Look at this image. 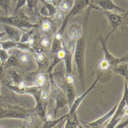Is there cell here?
I'll return each mask as SVG.
<instances>
[{
  "mask_svg": "<svg viewBox=\"0 0 128 128\" xmlns=\"http://www.w3.org/2000/svg\"><path fill=\"white\" fill-rule=\"evenodd\" d=\"M60 1H61V0H59V2H58V3H59V2H60Z\"/></svg>",
  "mask_w": 128,
  "mask_h": 128,
  "instance_id": "f6af8a7d",
  "label": "cell"
},
{
  "mask_svg": "<svg viewBox=\"0 0 128 128\" xmlns=\"http://www.w3.org/2000/svg\"><path fill=\"white\" fill-rule=\"evenodd\" d=\"M98 68L100 70L103 72H106L107 70L110 69L111 66L109 64V62L108 61H106L105 59H102V60H100L98 64Z\"/></svg>",
  "mask_w": 128,
  "mask_h": 128,
  "instance_id": "f1b7e54d",
  "label": "cell"
},
{
  "mask_svg": "<svg viewBox=\"0 0 128 128\" xmlns=\"http://www.w3.org/2000/svg\"><path fill=\"white\" fill-rule=\"evenodd\" d=\"M100 44L102 46V50H103V53H104V58L103 59H105L106 61H108L111 67L117 65L120 63H122V62H128V54H126L123 57H121V58L116 57L112 54H110V52L107 48V46H106L107 40L103 39L102 38H100Z\"/></svg>",
  "mask_w": 128,
  "mask_h": 128,
  "instance_id": "8992f818",
  "label": "cell"
},
{
  "mask_svg": "<svg viewBox=\"0 0 128 128\" xmlns=\"http://www.w3.org/2000/svg\"><path fill=\"white\" fill-rule=\"evenodd\" d=\"M10 1L11 0H0V8L4 10L7 16H8V12L10 10Z\"/></svg>",
  "mask_w": 128,
  "mask_h": 128,
  "instance_id": "4dcf8cb0",
  "label": "cell"
},
{
  "mask_svg": "<svg viewBox=\"0 0 128 128\" xmlns=\"http://www.w3.org/2000/svg\"><path fill=\"white\" fill-rule=\"evenodd\" d=\"M2 67H0V80H1V78H2Z\"/></svg>",
  "mask_w": 128,
  "mask_h": 128,
  "instance_id": "b9f144b4",
  "label": "cell"
},
{
  "mask_svg": "<svg viewBox=\"0 0 128 128\" xmlns=\"http://www.w3.org/2000/svg\"><path fill=\"white\" fill-rule=\"evenodd\" d=\"M34 56H35V59L38 62V64L40 65H42L45 64L46 61V56L44 53H42V51H36L34 53Z\"/></svg>",
  "mask_w": 128,
  "mask_h": 128,
  "instance_id": "83f0119b",
  "label": "cell"
},
{
  "mask_svg": "<svg viewBox=\"0 0 128 128\" xmlns=\"http://www.w3.org/2000/svg\"><path fill=\"white\" fill-rule=\"evenodd\" d=\"M66 122H65V128H80L82 126L80 124V120L78 118L77 113H74L72 115H70L65 118Z\"/></svg>",
  "mask_w": 128,
  "mask_h": 128,
  "instance_id": "e0dca14e",
  "label": "cell"
},
{
  "mask_svg": "<svg viewBox=\"0 0 128 128\" xmlns=\"http://www.w3.org/2000/svg\"><path fill=\"white\" fill-rule=\"evenodd\" d=\"M103 12L106 14L109 24H110V25L111 26V31L107 35V37L105 38V39L108 40L110 35L111 34H113L114 32H116V30H118V27L122 25L124 20L125 19V18L128 16V12H125L124 14L123 13L122 15H121L120 13H117V12L106 11V10H103Z\"/></svg>",
  "mask_w": 128,
  "mask_h": 128,
  "instance_id": "5b68a950",
  "label": "cell"
},
{
  "mask_svg": "<svg viewBox=\"0 0 128 128\" xmlns=\"http://www.w3.org/2000/svg\"><path fill=\"white\" fill-rule=\"evenodd\" d=\"M46 82H47L46 75L44 73H38L34 78V85H35L36 86L41 89L42 87H43L46 85Z\"/></svg>",
  "mask_w": 128,
  "mask_h": 128,
  "instance_id": "7402d4cb",
  "label": "cell"
},
{
  "mask_svg": "<svg viewBox=\"0 0 128 128\" xmlns=\"http://www.w3.org/2000/svg\"><path fill=\"white\" fill-rule=\"evenodd\" d=\"M20 54L18 55L17 58L18 59L19 62L22 64H28L30 62V56L28 51H23L18 50Z\"/></svg>",
  "mask_w": 128,
  "mask_h": 128,
  "instance_id": "4316f807",
  "label": "cell"
},
{
  "mask_svg": "<svg viewBox=\"0 0 128 128\" xmlns=\"http://www.w3.org/2000/svg\"><path fill=\"white\" fill-rule=\"evenodd\" d=\"M40 2H41L43 5H45V6L48 8V10H49L50 14V17L55 16L57 14V12H59L58 8H57L53 3H49V2H46V0H40Z\"/></svg>",
  "mask_w": 128,
  "mask_h": 128,
  "instance_id": "484cf974",
  "label": "cell"
},
{
  "mask_svg": "<svg viewBox=\"0 0 128 128\" xmlns=\"http://www.w3.org/2000/svg\"><path fill=\"white\" fill-rule=\"evenodd\" d=\"M11 78L12 80L13 85H18L20 82H22V79L20 78V76L14 70L11 72Z\"/></svg>",
  "mask_w": 128,
  "mask_h": 128,
  "instance_id": "d6a6232c",
  "label": "cell"
},
{
  "mask_svg": "<svg viewBox=\"0 0 128 128\" xmlns=\"http://www.w3.org/2000/svg\"><path fill=\"white\" fill-rule=\"evenodd\" d=\"M52 26L49 20L44 19L41 22V29L43 32H48L51 30Z\"/></svg>",
  "mask_w": 128,
  "mask_h": 128,
  "instance_id": "1f68e13d",
  "label": "cell"
},
{
  "mask_svg": "<svg viewBox=\"0 0 128 128\" xmlns=\"http://www.w3.org/2000/svg\"><path fill=\"white\" fill-rule=\"evenodd\" d=\"M68 35L72 40H77L84 33V26L80 24H72L68 28Z\"/></svg>",
  "mask_w": 128,
  "mask_h": 128,
  "instance_id": "5bb4252c",
  "label": "cell"
},
{
  "mask_svg": "<svg viewBox=\"0 0 128 128\" xmlns=\"http://www.w3.org/2000/svg\"><path fill=\"white\" fill-rule=\"evenodd\" d=\"M95 2L98 7H99V8L102 10L114 12L118 13L128 12V10L119 7L116 3L114 2L113 0H97Z\"/></svg>",
  "mask_w": 128,
  "mask_h": 128,
  "instance_id": "ba28073f",
  "label": "cell"
},
{
  "mask_svg": "<svg viewBox=\"0 0 128 128\" xmlns=\"http://www.w3.org/2000/svg\"><path fill=\"white\" fill-rule=\"evenodd\" d=\"M63 45H64V42L62 40H59L54 38L50 44V48H51V51L53 54H54L59 50L62 49L63 48Z\"/></svg>",
  "mask_w": 128,
  "mask_h": 128,
  "instance_id": "d4e9b609",
  "label": "cell"
},
{
  "mask_svg": "<svg viewBox=\"0 0 128 128\" xmlns=\"http://www.w3.org/2000/svg\"><path fill=\"white\" fill-rule=\"evenodd\" d=\"M18 43V41L17 42V41H14L12 40H6V41H0V46H2V48L8 51L12 48H17Z\"/></svg>",
  "mask_w": 128,
  "mask_h": 128,
  "instance_id": "cb8c5ba5",
  "label": "cell"
},
{
  "mask_svg": "<svg viewBox=\"0 0 128 128\" xmlns=\"http://www.w3.org/2000/svg\"><path fill=\"white\" fill-rule=\"evenodd\" d=\"M33 110H26L17 106H13L6 110V118H18L24 120Z\"/></svg>",
  "mask_w": 128,
  "mask_h": 128,
  "instance_id": "9c48e42d",
  "label": "cell"
},
{
  "mask_svg": "<svg viewBox=\"0 0 128 128\" xmlns=\"http://www.w3.org/2000/svg\"><path fill=\"white\" fill-rule=\"evenodd\" d=\"M3 27H4V32L8 36L10 40L17 41V42L19 41L20 36L23 32L22 30H20L18 27L8 25V24H3Z\"/></svg>",
  "mask_w": 128,
  "mask_h": 128,
  "instance_id": "9a60e30c",
  "label": "cell"
},
{
  "mask_svg": "<svg viewBox=\"0 0 128 128\" xmlns=\"http://www.w3.org/2000/svg\"><path fill=\"white\" fill-rule=\"evenodd\" d=\"M128 79L124 80V89L122 98L121 99L119 103L117 105L116 109L110 118V121L107 124V128H116L117 124L124 118V116H128Z\"/></svg>",
  "mask_w": 128,
  "mask_h": 128,
  "instance_id": "3957f363",
  "label": "cell"
},
{
  "mask_svg": "<svg viewBox=\"0 0 128 128\" xmlns=\"http://www.w3.org/2000/svg\"><path fill=\"white\" fill-rule=\"evenodd\" d=\"M117 107V105H115L112 108L109 110L108 112H107L104 116H102V117H100L98 119L95 120V121H93V122H82V123L84 124V127L86 128H100L101 125L105 123L108 119L112 117V116L114 115L116 109Z\"/></svg>",
  "mask_w": 128,
  "mask_h": 128,
  "instance_id": "8fae6325",
  "label": "cell"
},
{
  "mask_svg": "<svg viewBox=\"0 0 128 128\" xmlns=\"http://www.w3.org/2000/svg\"><path fill=\"white\" fill-rule=\"evenodd\" d=\"M46 2H49V3H53L54 2V0H46Z\"/></svg>",
  "mask_w": 128,
  "mask_h": 128,
  "instance_id": "7bdbcfd3",
  "label": "cell"
},
{
  "mask_svg": "<svg viewBox=\"0 0 128 128\" xmlns=\"http://www.w3.org/2000/svg\"><path fill=\"white\" fill-rule=\"evenodd\" d=\"M111 70L117 74L118 76H121L123 77L124 80L128 79V66L127 62H122L117 65H115L114 67L110 68Z\"/></svg>",
  "mask_w": 128,
  "mask_h": 128,
  "instance_id": "ac0fdd59",
  "label": "cell"
},
{
  "mask_svg": "<svg viewBox=\"0 0 128 128\" xmlns=\"http://www.w3.org/2000/svg\"><path fill=\"white\" fill-rule=\"evenodd\" d=\"M40 91L34 94L32 97L35 100V108L34 112L41 119L46 120V102L42 101L39 98Z\"/></svg>",
  "mask_w": 128,
  "mask_h": 128,
  "instance_id": "7c38bea8",
  "label": "cell"
},
{
  "mask_svg": "<svg viewBox=\"0 0 128 128\" xmlns=\"http://www.w3.org/2000/svg\"><path fill=\"white\" fill-rule=\"evenodd\" d=\"M0 22L3 24H8L19 28L20 30H31L38 26V24H32L29 18L23 13H16L12 16H0Z\"/></svg>",
  "mask_w": 128,
  "mask_h": 128,
  "instance_id": "277c9868",
  "label": "cell"
},
{
  "mask_svg": "<svg viewBox=\"0 0 128 128\" xmlns=\"http://www.w3.org/2000/svg\"><path fill=\"white\" fill-rule=\"evenodd\" d=\"M75 46V45H74ZM74 46H65L64 43L63 48L65 51V56L64 58V62L66 70V75L72 74V60H73V53H74Z\"/></svg>",
  "mask_w": 128,
  "mask_h": 128,
  "instance_id": "30bf717a",
  "label": "cell"
},
{
  "mask_svg": "<svg viewBox=\"0 0 128 128\" xmlns=\"http://www.w3.org/2000/svg\"><path fill=\"white\" fill-rule=\"evenodd\" d=\"M40 44L44 48H48V47H50L51 41L48 38H43L40 41Z\"/></svg>",
  "mask_w": 128,
  "mask_h": 128,
  "instance_id": "ab89813d",
  "label": "cell"
},
{
  "mask_svg": "<svg viewBox=\"0 0 128 128\" xmlns=\"http://www.w3.org/2000/svg\"><path fill=\"white\" fill-rule=\"evenodd\" d=\"M10 55L8 54V50L3 48H0V62L2 64L8 60V59L10 57Z\"/></svg>",
  "mask_w": 128,
  "mask_h": 128,
  "instance_id": "836d02e7",
  "label": "cell"
},
{
  "mask_svg": "<svg viewBox=\"0 0 128 128\" xmlns=\"http://www.w3.org/2000/svg\"><path fill=\"white\" fill-rule=\"evenodd\" d=\"M90 4H91L89 2V0H75L72 8L70 9V11L68 12V13L63 18L62 23L59 27V30L56 33L54 38H56L57 39L62 40L64 30L66 29L68 24L69 23L70 20L73 17H75L76 16L80 14V12H82L86 8L90 6Z\"/></svg>",
  "mask_w": 128,
  "mask_h": 128,
  "instance_id": "7a4b0ae2",
  "label": "cell"
},
{
  "mask_svg": "<svg viewBox=\"0 0 128 128\" xmlns=\"http://www.w3.org/2000/svg\"><path fill=\"white\" fill-rule=\"evenodd\" d=\"M64 56H65V51H64V49L63 48L62 49L59 50L57 52H56L54 54V58L52 60V62L50 63L49 68H48V72L49 73H50L53 71L54 68L56 65H58L60 62H62L64 60Z\"/></svg>",
  "mask_w": 128,
  "mask_h": 128,
  "instance_id": "2e32d148",
  "label": "cell"
},
{
  "mask_svg": "<svg viewBox=\"0 0 128 128\" xmlns=\"http://www.w3.org/2000/svg\"><path fill=\"white\" fill-rule=\"evenodd\" d=\"M0 82H1V80H0ZM2 98V96H1V93H0V99Z\"/></svg>",
  "mask_w": 128,
  "mask_h": 128,
  "instance_id": "ee69618b",
  "label": "cell"
},
{
  "mask_svg": "<svg viewBox=\"0 0 128 128\" xmlns=\"http://www.w3.org/2000/svg\"><path fill=\"white\" fill-rule=\"evenodd\" d=\"M40 15L42 16H43L44 18H50V17L49 10H48V8L43 4H42V7L40 9Z\"/></svg>",
  "mask_w": 128,
  "mask_h": 128,
  "instance_id": "f35d334b",
  "label": "cell"
},
{
  "mask_svg": "<svg viewBox=\"0 0 128 128\" xmlns=\"http://www.w3.org/2000/svg\"><path fill=\"white\" fill-rule=\"evenodd\" d=\"M4 35H6V34H5L4 32H0V40L2 39Z\"/></svg>",
  "mask_w": 128,
  "mask_h": 128,
  "instance_id": "60d3db41",
  "label": "cell"
},
{
  "mask_svg": "<svg viewBox=\"0 0 128 128\" xmlns=\"http://www.w3.org/2000/svg\"><path fill=\"white\" fill-rule=\"evenodd\" d=\"M75 0H61L58 3V7L63 12H68L72 8Z\"/></svg>",
  "mask_w": 128,
  "mask_h": 128,
  "instance_id": "603a6c76",
  "label": "cell"
},
{
  "mask_svg": "<svg viewBox=\"0 0 128 128\" xmlns=\"http://www.w3.org/2000/svg\"><path fill=\"white\" fill-rule=\"evenodd\" d=\"M33 32H34L33 29H31V30H30L29 31H27V32H22V34H21L20 38L19 40L20 42H29L30 38H32V34Z\"/></svg>",
  "mask_w": 128,
  "mask_h": 128,
  "instance_id": "f546056e",
  "label": "cell"
},
{
  "mask_svg": "<svg viewBox=\"0 0 128 128\" xmlns=\"http://www.w3.org/2000/svg\"><path fill=\"white\" fill-rule=\"evenodd\" d=\"M24 121V123H25L26 125H27V126H29V127H31V126H32V125L34 124L35 118H34V116H31L30 114V115H29L26 118H25Z\"/></svg>",
  "mask_w": 128,
  "mask_h": 128,
  "instance_id": "74e56055",
  "label": "cell"
},
{
  "mask_svg": "<svg viewBox=\"0 0 128 128\" xmlns=\"http://www.w3.org/2000/svg\"><path fill=\"white\" fill-rule=\"evenodd\" d=\"M49 93L46 90H40L39 92V98L42 101L47 102L49 100Z\"/></svg>",
  "mask_w": 128,
  "mask_h": 128,
  "instance_id": "e575fe53",
  "label": "cell"
},
{
  "mask_svg": "<svg viewBox=\"0 0 128 128\" xmlns=\"http://www.w3.org/2000/svg\"><path fill=\"white\" fill-rule=\"evenodd\" d=\"M68 116V114H66L65 115L62 116V117H59L57 118H53L51 120H46L44 124H43V128H54L55 126H56L58 124L61 123L63 120H64L66 117Z\"/></svg>",
  "mask_w": 128,
  "mask_h": 128,
  "instance_id": "ffe728a7",
  "label": "cell"
},
{
  "mask_svg": "<svg viewBox=\"0 0 128 128\" xmlns=\"http://www.w3.org/2000/svg\"><path fill=\"white\" fill-rule=\"evenodd\" d=\"M54 94H55V100H56V109H55L54 113L56 116L57 110L59 108H63L66 104H68V102H67V98H66V94L56 84L54 86Z\"/></svg>",
  "mask_w": 128,
  "mask_h": 128,
  "instance_id": "4fadbf2b",
  "label": "cell"
},
{
  "mask_svg": "<svg viewBox=\"0 0 128 128\" xmlns=\"http://www.w3.org/2000/svg\"><path fill=\"white\" fill-rule=\"evenodd\" d=\"M38 0H27L26 1V4L28 6V8L30 10V12L33 13L34 11V8L37 4Z\"/></svg>",
  "mask_w": 128,
  "mask_h": 128,
  "instance_id": "8d00e7d4",
  "label": "cell"
},
{
  "mask_svg": "<svg viewBox=\"0 0 128 128\" xmlns=\"http://www.w3.org/2000/svg\"><path fill=\"white\" fill-rule=\"evenodd\" d=\"M66 84V98L69 108L72 106L76 98V89L74 86V84Z\"/></svg>",
  "mask_w": 128,
  "mask_h": 128,
  "instance_id": "d6986e66",
  "label": "cell"
},
{
  "mask_svg": "<svg viewBox=\"0 0 128 128\" xmlns=\"http://www.w3.org/2000/svg\"><path fill=\"white\" fill-rule=\"evenodd\" d=\"M91 10V5L87 11L84 22V33L76 40V42L74 46V53H73V60L76 63V68L78 74L80 84L82 89H85L86 80H85V52H86V30L89 20V12Z\"/></svg>",
  "mask_w": 128,
  "mask_h": 128,
  "instance_id": "6da1fadb",
  "label": "cell"
},
{
  "mask_svg": "<svg viewBox=\"0 0 128 128\" xmlns=\"http://www.w3.org/2000/svg\"><path fill=\"white\" fill-rule=\"evenodd\" d=\"M26 1L27 0H17L16 4L15 7V10H14V14L18 13V10L26 4Z\"/></svg>",
  "mask_w": 128,
  "mask_h": 128,
  "instance_id": "d590c367",
  "label": "cell"
},
{
  "mask_svg": "<svg viewBox=\"0 0 128 128\" xmlns=\"http://www.w3.org/2000/svg\"><path fill=\"white\" fill-rule=\"evenodd\" d=\"M18 64H19V61L17 58V56L16 55L12 54V55H10L8 60L6 62H4L1 66L2 67V69H6V68H9L11 67L18 66Z\"/></svg>",
  "mask_w": 128,
  "mask_h": 128,
  "instance_id": "44dd1931",
  "label": "cell"
},
{
  "mask_svg": "<svg viewBox=\"0 0 128 128\" xmlns=\"http://www.w3.org/2000/svg\"><path fill=\"white\" fill-rule=\"evenodd\" d=\"M102 73H101L100 76H98L96 79L94 80V81L92 83V84L91 85V86L89 87V89H87L86 91H85L80 96H79L77 98H76L75 99V100H74V102H72V106L70 107V110L69 112L68 113V115L70 116V115H72V114H74V113H76V111H77V110L78 109L79 106H80V105L81 104V102H83V100L85 99V98L87 96V94H89V92L92 90L93 89H94V87H95V86H96V84H97V83L98 82L99 79L100 78V77L102 76Z\"/></svg>",
  "mask_w": 128,
  "mask_h": 128,
  "instance_id": "52a82bcc",
  "label": "cell"
}]
</instances>
